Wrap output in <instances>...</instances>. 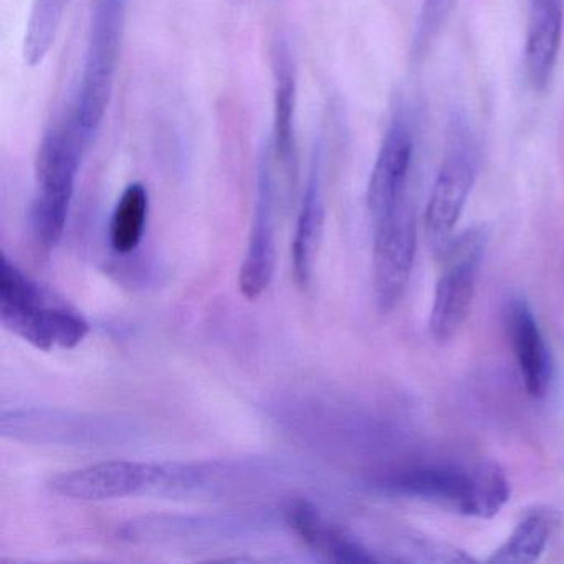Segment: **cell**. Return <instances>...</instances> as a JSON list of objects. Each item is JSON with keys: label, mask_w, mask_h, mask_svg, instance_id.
Instances as JSON below:
<instances>
[{"label": "cell", "mask_w": 564, "mask_h": 564, "mask_svg": "<svg viewBox=\"0 0 564 564\" xmlns=\"http://www.w3.org/2000/svg\"><path fill=\"white\" fill-rule=\"evenodd\" d=\"M0 322L6 329L42 351L72 349L87 338V319L25 275L2 253Z\"/></svg>", "instance_id": "obj_1"}, {"label": "cell", "mask_w": 564, "mask_h": 564, "mask_svg": "<svg viewBox=\"0 0 564 564\" xmlns=\"http://www.w3.org/2000/svg\"><path fill=\"white\" fill-rule=\"evenodd\" d=\"M90 140L82 130L74 108L45 131L35 156V193L32 229L37 242L52 249L61 242L67 226L75 183L85 148Z\"/></svg>", "instance_id": "obj_2"}, {"label": "cell", "mask_w": 564, "mask_h": 564, "mask_svg": "<svg viewBox=\"0 0 564 564\" xmlns=\"http://www.w3.org/2000/svg\"><path fill=\"white\" fill-rule=\"evenodd\" d=\"M124 19L127 0H95L84 74L72 105L82 130L90 141L100 130L110 107L123 47Z\"/></svg>", "instance_id": "obj_3"}, {"label": "cell", "mask_w": 564, "mask_h": 564, "mask_svg": "<svg viewBox=\"0 0 564 564\" xmlns=\"http://www.w3.org/2000/svg\"><path fill=\"white\" fill-rule=\"evenodd\" d=\"M487 237L478 227L452 237L445 247L444 269L435 286L429 329L435 341L448 343L458 335L470 315L477 289L478 270Z\"/></svg>", "instance_id": "obj_4"}, {"label": "cell", "mask_w": 564, "mask_h": 564, "mask_svg": "<svg viewBox=\"0 0 564 564\" xmlns=\"http://www.w3.org/2000/svg\"><path fill=\"white\" fill-rule=\"evenodd\" d=\"M477 170L475 144L462 128H457L425 209V234L435 256H442L454 237L455 226L474 187Z\"/></svg>", "instance_id": "obj_5"}, {"label": "cell", "mask_w": 564, "mask_h": 564, "mask_svg": "<svg viewBox=\"0 0 564 564\" xmlns=\"http://www.w3.org/2000/svg\"><path fill=\"white\" fill-rule=\"evenodd\" d=\"M415 219L411 204L402 200L395 209L375 220L372 285L382 313L392 312L401 302L414 267Z\"/></svg>", "instance_id": "obj_6"}, {"label": "cell", "mask_w": 564, "mask_h": 564, "mask_svg": "<svg viewBox=\"0 0 564 564\" xmlns=\"http://www.w3.org/2000/svg\"><path fill=\"white\" fill-rule=\"evenodd\" d=\"M276 207L279 184L270 144L262 151L257 173V200L249 242L239 273V286L247 300H257L272 282L276 265Z\"/></svg>", "instance_id": "obj_7"}, {"label": "cell", "mask_w": 564, "mask_h": 564, "mask_svg": "<svg viewBox=\"0 0 564 564\" xmlns=\"http://www.w3.org/2000/svg\"><path fill=\"white\" fill-rule=\"evenodd\" d=\"M167 480L170 471L158 465L111 460L57 475L52 478L51 488L72 500L101 501L147 494Z\"/></svg>", "instance_id": "obj_8"}, {"label": "cell", "mask_w": 564, "mask_h": 564, "mask_svg": "<svg viewBox=\"0 0 564 564\" xmlns=\"http://www.w3.org/2000/svg\"><path fill=\"white\" fill-rule=\"evenodd\" d=\"M414 154V137L408 120L401 115L392 118L384 140L379 148L375 167L368 184V209L372 220L386 214L405 199L404 191Z\"/></svg>", "instance_id": "obj_9"}, {"label": "cell", "mask_w": 564, "mask_h": 564, "mask_svg": "<svg viewBox=\"0 0 564 564\" xmlns=\"http://www.w3.org/2000/svg\"><path fill=\"white\" fill-rule=\"evenodd\" d=\"M381 488L398 497L442 505L465 514L470 500L471 467L454 464L412 465L382 478Z\"/></svg>", "instance_id": "obj_10"}, {"label": "cell", "mask_w": 564, "mask_h": 564, "mask_svg": "<svg viewBox=\"0 0 564 564\" xmlns=\"http://www.w3.org/2000/svg\"><path fill=\"white\" fill-rule=\"evenodd\" d=\"M273 134L270 150L273 163L292 186L299 167L296 151V70L292 52L285 42H276L272 52Z\"/></svg>", "instance_id": "obj_11"}, {"label": "cell", "mask_w": 564, "mask_h": 564, "mask_svg": "<svg viewBox=\"0 0 564 564\" xmlns=\"http://www.w3.org/2000/svg\"><path fill=\"white\" fill-rule=\"evenodd\" d=\"M505 318L524 389L531 398H543L551 382V358L533 310L524 300H513Z\"/></svg>", "instance_id": "obj_12"}, {"label": "cell", "mask_w": 564, "mask_h": 564, "mask_svg": "<svg viewBox=\"0 0 564 564\" xmlns=\"http://www.w3.org/2000/svg\"><path fill=\"white\" fill-rule=\"evenodd\" d=\"M563 21V0H531L524 42V75L534 91H543L553 77Z\"/></svg>", "instance_id": "obj_13"}, {"label": "cell", "mask_w": 564, "mask_h": 564, "mask_svg": "<svg viewBox=\"0 0 564 564\" xmlns=\"http://www.w3.org/2000/svg\"><path fill=\"white\" fill-rule=\"evenodd\" d=\"M318 148L316 147L315 153H313L308 183H306L305 194H303L302 207H300L299 219H296L295 237H293V275L300 286H308L310 280H312L323 220H325L322 154H319Z\"/></svg>", "instance_id": "obj_14"}, {"label": "cell", "mask_w": 564, "mask_h": 564, "mask_svg": "<svg viewBox=\"0 0 564 564\" xmlns=\"http://www.w3.org/2000/svg\"><path fill=\"white\" fill-rule=\"evenodd\" d=\"M289 524L316 553L338 563H376L378 556L323 520L313 505L295 501L286 510Z\"/></svg>", "instance_id": "obj_15"}, {"label": "cell", "mask_w": 564, "mask_h": 564, "mask_svg": "<svg viewBox=\"0 0 564 564\" xmlns=\"http://www.w3.org/2000/svg\"><path fill=\"white\" fill-rule=\"evenodd\" d=\"M150 214V194L143 183L128 184L118 199L110 223V243L115 252L127 256L143 240Z\"/></svg>", "instance_id": "obj_16"}, {"label": "cell", "mask_w": 564, "mask_h": 564, "mask_svg": "<svg viewBox=\"0 0 564 564\" xmlns=\"http://www.w3.org/2000/svg\"><path fill=\"white\" fill-rule=\"evenodd\" d=\"M70 0H34L24 37V58L31 67L51 54Z\"/></svg>", "instance_id": "obj_17"}, {"label": "cell", "mask_w": 564, "mask_h": 564, "mask_svg": "<svg viewBox=\"0 0 564 564\" xmlns=\"http://www.w3.org/2000/svg\"><path fill=\"white\" fill-rule=\"evenodd\" d=\"M551 521L546 514L530 513L517 524L513 533L494 551L488 563L528 564L540 560L550 541Z\"/></svg>", "instance_id": "obj_18"}, {"label": "cell", "mask_w": 564, "mask_h": 564, "mask_svg": "<svg viewBox=\"0 0 564 564\" xmlns=\"http://www.w3.org/2000/svg\"><path fill=\"white\" fill-rule=\"evenodd\" d=\"M510 498V481L503 468L494 460L471 465V490L467 517L494 518Z\"/></svg>", "instance_id": "obj_19"}]
</instances>
